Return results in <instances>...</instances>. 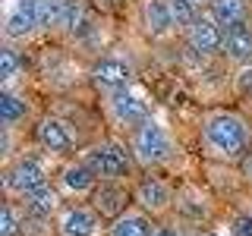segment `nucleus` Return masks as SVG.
I'll return each mask as SVG.
<instances>
[{
  "label": "nucleus",
  "mask_w": 252,
  "mask_h": 236,
  "mask_svg": "<svg viewBox=\"0 0 252 236\" xmlns=\"http://www.w3.org/2000/svg\"><path fill=\"white\" fill-rule=\"evenodd\" d=\"M202 139H205L208 154L220 157V161H243L252 145L249 123L233 110H215V114L205 117Z\"/></svg>",
  "instance_id": "1"
},
{
  "label": "nucleus",
  "mask_w": 252,
  "mask_h": 236,
  "mask_svg": "<svg viewBox=\"0 0 252 236\" xmlns=\"http://www.w3.org/2000/svg\"><path fill=\"white\" fill-rule=\"evenodd\" d=\"M132 157L142 167H158V164H167L173 157V139L161 123L145 120L142 126L132 129V142H129Z\"/></svg>",
  "instance_id": "2"
},
{
  "label": "nucleus",
  "mask_w": 252,
  "mask_h": 236,
  "mask_svg": "<svg viewBox=\"0 0 252 236\" xmlns=\"http://www.w3.org/2000/svg\"><path fill=\"white\" fill-rule=\"evenodd\" d=\"M89 167L98 173V179H126L132 173V151H126L120 142H98L85 154Z\"/></svg>",
  "instance_id": "3"
},
{
  "label": "nucleus",
  "mask_w": 252,
  "mask_h": 236,
  "mask_svg": "<svg viewBox=\"0 0 252 236\" xmlns=\"http://www.w3.org/2000/svg\"><path fill=\"white\" fill-rule=\"evenodd\" d=\"M44 183H47V173L41 167V161H38V157H32V154L16 157L10 167H6V173H3L6 192H10V195H19V199H26L29 192H35V189L44 186Z\"/></svg>",
  "instance_id": "4"
},
{
  "label": "nucleus",
  "mask_w": 252,
  "mask_h": 236,
  "mask_svg": "<svg viewBox=\"0 0 252 236\" xmlns=\"http://www.w3.org/2000/svg\"><path fill=\"white\" fill-rule=\"evenodd\" d=\"M35 29H41L38 0H6L3 3V38L6 41L29 38Z\"/></svg>",
  "instance_id": "5"
},
{
  "label": "nucleus",
  "mask_w": 252,
  "mask_h": 236,
  "mask_svg": "<svg viewBox=\"0 0 252 236\" xmlns=\"http://www.w3.org/2000/svg\"><path fill=\"white\" fill-rule=\"evenodd\" d=\"M186 41L195 54L211 57V54H224V26L211 16H199L192 26L186 29Z\"/></svg>",
  "instance_id": "6"
},
{
  "label": "nucleus",
  "mask_w": 252,
  "mask_h": 236,
  "mask_svg": "<svg viewBox=\"0 0 252 236\" xmlns=\"http://www.w3.org/2000/svg\"><path fill=\"white\" fill-rule=\"evenodd\" d=\"M60 236H98L101 233V214L89 205H69L57 217Z\"/></svg>",
  "instance_id": "7"
},
{
  "label": "nucleus",
  "mask_w": 252,
  "mask_h": 236,
  "mask_svg": "<svg viewBox=\"0 0 252 236\" xmlns=\"http://www.w3.org/2000/svg\"><path fill=\"white\" fill-rule=\"evenodd\" d=\"M107 110L110 117H114L120 126H142L145 120H152V114H148V104L139 98V94H132L129 88H120V91H110V101H107Z\"/></svg>",
  "instance_id": "8"
},
{
  "label": "nucleus",
  "mask_w": 252,
  "mask_h": 236,
  "mask_svg": "<svg viewBox=\"0 0 252 236\" xmlns=\"http://www.w3.org/2000/svg\"><path fill=\"white\" fill-rule=\"evenodd\" d=\"M132 199H136V205L145 211V214H164V211L170 208V202H173V192H170V186L161 183L158 177H142L136 183Z\"/></svg>",
  "instance_id": "9"
},
{
  "label": "nucleus",
  "mask_w": 252,
  "mask_h": 236,
  "mask_svg": "<svg viewBox=\"0 0 252 236\" xmlns=\"http://www.w3.org/2000/svg\"><path fill=\"white\" fill-rule=\"evenodd\" d=\"M129 79H132V69L129 63L117 60V57H104L92 66V82L98 85L101 91H120V88H129Z\"/></svg>",
  "instance_id": "10"
},
{
  "label": "nucleus",
  "mask_w": 252,
  "mask_h": 236,
  "mask_svg": "<svg viewBox=\"0 0 252 236\" xmlns=\"http://www.w3.org/2000/svg\"><path fill=\"white\" fill-rule=\"evenodd\" d=\"M35 136H38V145H41L44 151H51V154H69L73 145H76L69 126L63 120H57V117H44V120L38 123Z\"/></svg>",
  "instance_id": "11"
},
{
  "label": "nucleus",
  "mask_w": 252,
  "mask_h": 236,
  "mask_svg": "<svg viewBox=\"0 0 252 236\" xmlns=\"http://www.w3.org/2000/svg\"><path fill=\"white\" fill-rule=\"evenodd\" d=\"M92 208L101 217H120L126 211V189L120 186V179H101L98 189L92 192Z\"/></svg>",
  "instance_id": "12"
},
{
  "label": "nucleus",
  "mask_w": 252,
  "mask_h": 236,
  "mask_svg": "<svg viewBox=\"0 0 252 236\" xmlns=\"http://www.w3.org/2000/svg\"><path fill=\"white\" fill-rule=\"evenodd\" d=\"M142 26H145V31L152 38L170 35V31L177 29L170 0H145V3H142Z\"/></svg>",
  "instance_id": "13"
},
{
  "label": "nucleus",
  "mask_w": 252,
  "mask_h": 236,
  "mask_svg": "<svg viewBox=\"0 0 252 236\" xmlns=\"http://www.w3.org/2000/svg\"><path fill=\"white\" fill-rule=\"evenodd\" d=\"M60 186L69 195H92L98 189V173L89 167V161H73L60 173Z\"/></svg>",
  "instance_id": "14"
},
{
  "label": "nucleus",
  "mask_w": 252,
  "mask_h": 236,
  "mask_svg": "<svg viewBox=\"0 0 252 236\" xmlns=\"http://www.w3.org/2000/svg\"><path fill=\"white\" fill-rule=\"evenodd\" d=\"M224 57L246 66L252 63V26L249 22H236V26L224 29Z\"/></svg>",
  "instance_id": "15"
},
{
  "label": "nucleus",
  "mask_w": 252,
  "mask_h": 236,
  "mask_svg": "<svg viewBox=\"0 0 252 236\" xmlns=\"http://www.w3.org/2000/svg\"><path fill=\"white\" fill-rule=\"evenodd\" d=\"M152 220L145 211H123L120 217H114V224L107 227V236H152Z\"/></svg>",
  "instance_id": "16"
},
{
  "label": "nucleus",
  "mask_w": 252,
  "mask_h": 236,
  "mask_svg": "<svg viewBox=\"0 0 252 236\" xmlns=\"http://www.w3.org/2000/svg\"><path fill=\"white\" fill-rule=\"evenodd\" d=\"M22 202H26V211H29L32 217H51L54 211L60 208V195H57V189H51L47 183H44V186H38L35 192H29Z\"/></svg>",
  "instance_id": "17"
},
{
  "label": "nucleus",
  "mask_w": 252,
  "mask_h": 236,
  "mask_svg": "<svg viewBox=\"0 0 252 236\" xmlns=\"http://www.w3.org/2000/svg\"><path fill=\"white\" fill-rule=\"evenodd\" d=\"M211 3V19H218L224 29L246 22V0H208Z\"/></svg>",
  "instance_id": "18"
},
{
  "label": "nucleus",
  "mask_w": 252,
  "mask_h": 236,
  "mask_svg": "<svg viewBox=\"0 0 252 236\" xmlns=\"http://www.w3.org/2000/svg\"><path fill=\"white\" fill-rule=\"evenodd\" d=\"M69 0H38V16H41L44 31H63V19H66Z\"/></svg>",
  "instance_id": "19"
},
{
  "label": "nucleus",
  "mask_w": 252,
  "mask_h": 236,
  "mask_svg": "<svg viewBox=\"0 0 252 236\" xmlns=\"http://www.w3.org/2000/svg\"><path fill=\"white\" fill-rule=\"evenodd\" d=\"M26 114H29V104L19 94H13L10 88L0 94V120H3V129H13L19 120H26Z\"/></svg>",
  "instance_id": "20"
},
{
  "label": "nucleus",
  "mask_w": 252,
  "mask_h": 236,
  "mask_svg": "<svg viewBox=\"0 0 252 236\" xmlns=\"http://www.w3.org/2000/svg\"><path fill=\"white\" fill-rule=\"evenodd\" d=\"M19 66H22V63H19V54H16V47L6 41L3 47H0V79H3L6 88H10L13 79L19 76Z\"/></svg>",
  "instance_id": "21"
},
{
  "label": "nucleus",
  "mask_w": 252,
  "mask_h": 236,
  "mask_svg": "<svg viewBox=\"0 0 252 236\" xmlns=\"http://www.w3.org/2000/svg\"><path fill=\"white\" fill-rule=\"evenodd\" d=\"M170 6H173V22H177V29H189L195 19H199L192 0H170Z\"/></svg>",
  "instance_id": "22"
},
{
  "label": "nucleus",
  "mask_w": 252,
  "mask_h": 236,
  "mask_svg": "<svg viewBox=\"0 0 252 236\" xmlns=\"http://www.w3.org/2000/svg\"><path fill=\"white\" fill-rule=\"evenodd\" d=\"M19 217H16V208L10 202L3 205V211H0V236H19Z\"/></svg>",
  "instance_id": "23"
},
{
  "label": "nucleus",
  "mask_w": 252,
  "mask_h": 236,
  "mask_svg": "<svg viewBox=\"0 0 252 236\" xmlns=\"http://www.w3.org/2000/svg\"><path fill=\"white\" fill-rule=\"evenodd\" d=\"M230 236H252V214H236L230 224Z\"/></svg>",
  "instance_id": "24"
},
{
  "label": "nucleus",
  "mask_w": 252,
  "mask_h": 236,
  "mask_svg": "<svg viewBox=\"0 0 252 236\" xmlns=\"http://www.w3.org/2000/svg\"><path fill=\"white\" fill-rule=\"evenodd\" d=\"M236 88H240V94L252 98V63L240 66V76H236Z\"/></svg>",
  "instance_id": "25"
},
{
  "label": "nucleus",
  "mask_w": 252,
  "mask_h": 236,
  "mask_svg": "<svg viewBox=\"0 0 252 236\" xmlns=\"http://www.w3.org/2000/svg\"><path fill=\"white\" fill-rule=\"evenodd\" d=\"M152 236H183V233H177L173 227H155V233Z\"/></svg>",
  "instance_id": "26"
},
{
  "label": "nucleus",
  "mask_w": 252,
  "mask_h": 236,
  "mask_svg": "<svg viewBox=\"0 0 252 236\" xmlns=\"http://www.w3.org/2000/svg\"><path fill=\"white\" fill-rule=\"evenodd\" d=\"M202 236H227V233H215V230H211V233H202Z\"/></svg>",
  "instance_id": "27"
},
{
  "label": "nucleus",
  "mask_w": 252,
  "mask_h": 236,
  "mask_svg": "<svg viewBox=\"0 0 252 236\" xmlns=\"http://www.w3.org/2000/svg\"><path fill=\"white\" fill-rule=\"evenodd\" d=\"M192 3H202V0H192Z\"/></svg>",
  "instance_id": "28"
}]
</instances>
